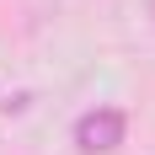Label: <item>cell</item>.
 <instances>
[{"label": "cell", "instance_id": "6da1fadb", "mask_svg": "<svg viewBox=\"0 0 155 155\" xmlns=\"http://www.w3.org/2000/svg\"><path fill=\"white\" fill-rule=\"evenodd\" d=\"M123 134H128V118H123L118 107H91V112H80V123H75V144H80L86 155L118 150Z\"/></svg>", "mask_w": 155, "mask_h": 155}]
</instances>
